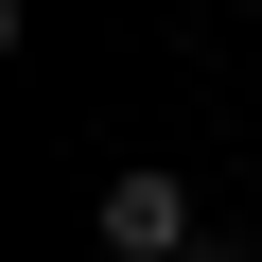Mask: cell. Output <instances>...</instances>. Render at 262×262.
Segmentation results:
<instances>
[{"label": "cell", "mask_w": 262, "mask_h": 262, "mask_svg": "<svg viewBox=\"0 0 262 262\" xmlns=\"http://www.w3.org/2000/svg\"><path fill=\"white\" fill-rule=\"evenodd\" d=\"M192 262H245V245H227V227H210V245H192Z\"/></svg>", "instance_id": "cell-2"}, {"label": "cell", "mask_w": 262, "mask_h": 262, "mask_svg": "<svg viewBox=\"0 0 262 262\" xmlns=\"http://www.w3.org/2000/svg\"><path fill=\"white\" fill-rule=\"evenodd\" d=\"M88 227H105V262H192V245H210V227H192V192H175L158 158H122V175L88 192Z\"/></svg>", "instance_id": "cell-1"}]
</instances>
